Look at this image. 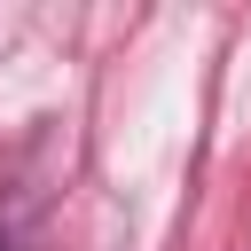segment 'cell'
Wrapping results in <instances>:
<instances>
[{
	"label": "cell",
	"instance_id": "1",
	"mask_svg": "<svg viewBox=\"0 0 251 251\" xmlns=\"http://www.w3.org/2000/svg\"><path fill=\"white\" fill-rule=\"evenodd\" d=\"M0 251H8V243H0Z\"/></svg>",
	"mask_w": 251,
	"mask_h": 251
}]
</instances>
